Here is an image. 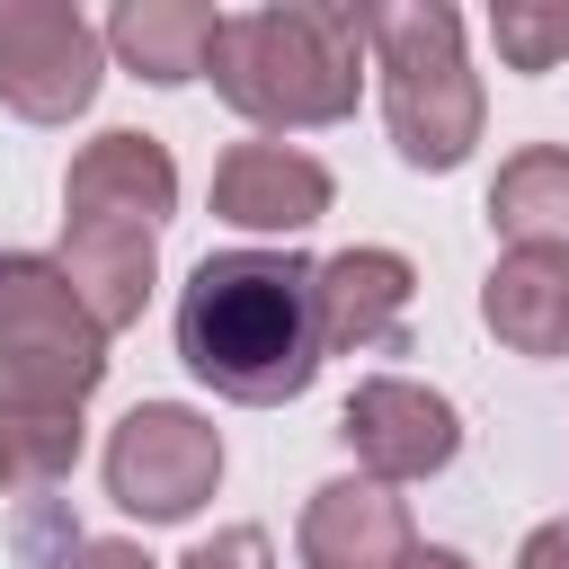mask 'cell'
Here are the masks:
<instances>
[{
	"label": "cell",
	"instance_id": "5b68a950",
	"mask_svg": "<svg viewBox=\"0 0 569 569\" xmlns=\"http://www.w3.org/2000/svg\"><path fill=\"white\" fill-rule=\"evenodd\" d=\"M107 382V320L80 302L62 258H0V400H89Z\"/></svg>",
	"mask_w": 569,
	"mask_h": 569
},
{
	"label": "cell",
	"instance_id": "52a82bcc",
	"mask_svg": "<svg viewBox=\"0 0 569 569\" xmlns=\"http://www.w3.org/2000/svg\"><path fill=\"white\" fill-rule=\"evenodd\" d=\"M107 36L80 0H0V107L27 124H71L98 98Z\"/></svg>",
	"mask_w": 569,
	"mask_h": 569
},
{
	"label": "cell",
	"instance_id": "9c48e42d",
	"mask_svg": "<svg viewBox=\"0 0 569 569\" xmlns=\"http://www.w3.org/2000/svg\"><path fill=\"white\" fill-rule=\"evenodd\" d=\"M409 302H418V267L400 249H338V258L311 267L320 356H400L409 347Z\"/></svg>",
	"mask_w": 569,
	"mask_h": 569
},
{
	"label": "cell",
	"instance_id": "d6986e66",
	"mask_svg": "<svg viewBox=\"0 0 569 569\" xmlns=\"http://www.w3.org/2000/svg\"><path fill=\"white\" fill-rule=\"evenodd\" d=\"M267 9L302 18V27L329 36V44H365V9H373V0H267Z\"/></svg>",
	"mask_w": 569,
	"mask_h": 569
},
{
	"label": "cell",
	"instance_id": "2e32d148",
	"mask_svg": "<svg viewBox=\"0 0 569 569\" xmlns=\"http://www.w3.org/2000/svg\"><path fill=\"white\" fill-rule=\"evenodd\" d=\"M489 44L507 71H560L569 62V0H480Z\"/></svg>",
	"mask_w": 569,
	"mask_h": 569
},
{
	"label": "cell",
	"instance_id": "3957f363",
	"mask_svg": "<svg viewBox=\"0 0 569 569\" xmlns=\"http://www.w3.org/2000/svg\"><path fill=\"white\" fill-rule=\"evenodd\" d=\"M365 53L382 71V124L409 169H462L480 142V71L462 53V9L453 0H373L365 9Z\"/></svg>",
	"mask_w": 569,
	"mask_h": 569
},
{
	"label": "cell",
	"instance_id": "9a60e30c",
	"mask_svg": "<svg viewBox=\"0 0 569 569\" xmlns=\"http://www.w3.org/2000/svg\"><path fill=\"white\" fill-rule=\"evenodd\" d=\"M80 462V400H0V498H44Z\"/></svg>",
	"mask_w": 569,
	"mask_h": 569
},
{
	"label": "cell",
	"instance_id": "8992f818",
	"mask_svg": "<svg viewBox=\"0 0 569 569\" xmlns=\"http://www.w3.org/2000/svg\"><path fill=\"white\" fill-rule=\"evenodd\" d=\"M222 480V427L187 400H142L107 436V498L142 525H187Z\"/></svg>",
	"mask_w": 569,
	"mask_h": 569
},
{
	"label": "cell",
	"instance_id": "ba28073f",
	"mask_svg": "<svg viewBox=\"0 0 569 569\" xmlns=\"http://www.w3.org/2000/svg\"><path fill=\"white\" fill-rule=\"evenodd\" d=\"M338 436L356 453V471L409 489V480H436L453 453H462V409L436 391V382H409V373H365L338 409Z\"/></svg>",
	"mask_w": 569,
	"mask_h": 569
},
{
	"label": "cell",
	"instance_id": "7402d4cb",
	"mask_svg": "<svg viewBox=\"0 0 569 569\" xmlns=\"http://www.w3.org/2000/svg\"><path fill=\"white\" fill-rule=\"evenodd\" d=\"M400 569H471V560H462V551H445V542H409V560H400Z\"/></svg>",
	"mask_w": 569,
	"mask_h": 569
},
{
	"label": "cell",
	"instance_id": "ffe728a7",
	"mask_svg": "<svg viewBox=\"0 0 569 569\" xmlns=\"http://www.w3.org/2000/svg\"><path fill=\"white\" fill-rule=\"evenodd\" d=\"M516 569H569V516L533 525V533H525V551H516Z\"/></svg>",
	"mask_w": 569,
	"mask_h": 569
},
{
	"label": "cell",
	"instance_id": "4fadbf2b",
	"mask_svg": "<svg viewBox=\"0 0 569 569\" xmlns=\"http://www.w3.org/2000/svg\"><path fill=\"white\" fill-rule=\"evenodd\" d=\"M213 27H222L213 0H116L107 9V53L151 89H187V80H204Z\"/></svg>",
	"mask_w": 569,
	"mask_h": 569
},
{
	"label": "cell",
	"instance_id": "44dd1931",
	"mask_svg": "<svg viewBox=\"0 0 569 569\" xmlns=\"http://www.w3.org/2000/svg\"><path fill=\"white\" fill-rule=\"evenodd\" d=\"M62 569H160L142 542H71V560Z\"/></svg>",
	"mask_w": 569,
	"mask_h": 569
},
{
	"label": "cell",
	"instance_id": "8fae6325",
	"mask_svg": "<svg viewBox=\"0 0 569 569\" xmlns=\"http://www.w3.org/2000/svg\"><path fill=\"white\" fill-rule=\"evenodd\" d=\"M409 498L373 471H347V480H320L302 498V525H293V551L302 569H400L409 560Z\"/></svg>",
	"mask_w": 569,
	"mask_h": 569
},
{
	"label": "cell",
	"instance_id": "277c9868",
	"mask_svg": "<svg viewBox=\"0 0 569 569\" xmlns=\"http://www.w3.org/2000/svg\"><path fill=\"white\" fill-rule=\"evenodd\" d=\"M356 62H365V44H329L284 9H249V18L213 27L204 80L231 116H249L267 133H320V124L356 116V80H365Z\"/></svg>",
	"mask_w": 569,
	"mask_h": 569
},
{
	"label": "cell",
	"instance_id": "30bf717a",
	"mask_svg": "<svg viewBox=\"0 0 569 569\" xmlns=\"http://www.w3.org/2000/svg\"><path fill=\"white\" fill-rule=\"evenodd\" d=\"M329 196H338L329 160H311V151L284 142V133L231 142V151L213 160V213H222L231 231H276V240H293V231H311V222L329 213Z\"/></svg>",
	"mask_w": 569,
	"mask_h": 569
},
{
	"label": "cell",
	"instance_id": "ac0fdd59",
	"mask_svg": "<svg viewBox=\"0 0 569 569\" xmlns=\"http://www.w3.org/2000/svg\"><path fill=\"white\" fill-rule=\"evenodd\" d=\"M178 569H276V542H267L258 525H222V533H204Z\"/></svg>",
	"mask_w": 569,
	"mask_h": 569
},
{
	"label": "cell",
	"instance_id": "7c38bea8",
	"mask_svg": "<svg viewBox=\"0 0 569 569\" xmlns=\"http://www.w3.org/2000/svg\"><path fill=\"white\" fill-rule=\"evenodd\" d=\"M480 320L507 356H569V249H507L480 284Z\"/></svg>",
	"mask_w": 569,
	"mask_h": 569
},
{
	"label": "cell",
	"instance_id": "e0dca14e",
	"mask_svg": "<svg viewBox=\"0 0 569 569\" xmlns=\"http://www.w3.org/2000/svg\"><path fill=\"white\" fill-rule=\"evenodd\" d=\"M71 516H62V498L44 489V498H18V516H9V551L27 560V569H62L71 560Z\"/></svg>",
	"mask_w": 569,
	"mask_h": 569
},
{
	"label": "cell",
	"instance_id": "7a4b0ae2",
	"mask_svg": "<svg viewBox=\"0 0 569 569\" xmlns=\"http://www.w3.org/2000/svg\"><path fill=\"white\" fill-rule=\"evenodd\" d=\"M169 213H178V160H169V142L133 133V124H107L98 142L71 151V169H62V276L107 320V338L142 320Z\"/></svg>",
	"mask_w": 569,
	"mask_h": 569
},
{
	"label": "cell",
	"instance_id": "5bb4252c",
	"mask_svg": "<svg viewBox=\"0 0 569 569\" xmlns=\"http://www.w3.org/2000/svg\"><path fill=\"white\" fill-rule=\"evenodd\" d=\"M489 231L507 249H569V142H525L498 160Z\"/></svg>",
	"mask_w": 569,
	"mask_h": 569
},
{
	"label": "cell",
	"instance_id": "6da1fadb",
	"mask_svg": "<svg viewBox=\"0 0 569 569\" xmlns=\"http://www.w3.org/2000/svg\"><path fill=\"white\" fill-rule=\"evenodd\" d=\"M178 356L204 391L240 409H284L320 373L311 258L293 249H213L178 293Z\"/></svg>",
	"mask_w": 569,
	"mask_h": 569
}]
</instances>
